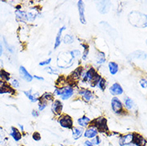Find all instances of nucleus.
<instances>
[{
  "label": "nucleus",
  "mask_w": 147,
  "mask_h": 146,
  "mask_svg": "<svg viewBox=\"0 0 147 146\" xmlns=\"http://www.w3.org/2000/svg\"><path fill=\"white\" fill-rule=\"evenodd\" d=\"M108 69H109L110 74L115 75L118 72V70H119V66H118V65L116 62H110L109 64H108Z\"/></svg>",
  "instance_id": "23"
},
{
  "label": "nucleus",
  "mask_w": 147,
  "mask_h": 146,
  "mask_svg": "<svg viewBox=\"0 0 147 146\" xmlns=\"http://www.w3.org/2000/svg\"><path fill=\"white\" fill-rule=\"evenodd\" d=\"M141 87L143 89H146L147 88V79L146 78H142L139 81Z\"/></svg>",
  "instance_id": "35"
},
{
  "label": "nucleus",
  "mask_w": 147,
  "mask_h": 146,
  "mask_svg": "<svg viewBox=\"0 0 147 146\" xmlns=\"http://www.w3.org/2000/svg\"><path fill=\"white\" fill-rule=\"evenodd\" d=\"M83 145H84V146H94V145L92 144L91 141H89V140L85 141L84 143H83Z\"/></svg>",
  "instance_id": "41"
},
{
  "label": "nucleus",
  "mask_w": 147,
  "mask_h": 146,
  "mask_svg": "<svg viewBox=\"0 0 147 146\" xmlns=\"http://www.w3.org/2000/svg\"><path fill=\"white\" fill-rule=\"evenodd\" d=\"M38 15V9L35 7L30 8L29 11H28V12L26 13L27 21L30 22H34Z\"/></svg>",
  "instance_id": "17"
},
{
  "label": "nucleus",
  "mask_w": 147,
  "mask_h": 146,
  "mask_svg": "<svg viewBox=\"0 0 147 146\" xmlns=\"http://www.w3.org/2000/svg\"><path fill=\"white\" fill-rule=\"evenodd\" d=\"M45 70H47L48 73H51V74H55V72L56 71L54 68H52L51 66H46L45 67Z\"/></svg>",
  "instance_id": "38"
},
{
  "label": "nucleus",
  "mask_w": 147,
  "mask_h": 146,
  "mask_svg": "<svg viewBox=\"0 0 147 146\" xmlns=\"http://www.w3.org/2000/svg\"><path fill=\"white\" fill-rule=\"evenodd\" d=\"M10 90H11V86L8 85L3 81H0V94L9 93Z\"/></svg>",
  "instance_id": "27"
},
{
  "label": "nucleus",
  "mask_w": 147,
  "mask_h": 146,
  "mask_svg": "<svg viewBox=\"0 0 147 146\" xmlns=\"http://www.w3.org/2000/svg\"><path fill=\"white\" fill-rule=\"evenodd\" d=\"M128 21L130 25L137 28L144 29L147 27V15L140 11H131L128 15Z\"/></svg>",
  "instance_id": "2"
},
{
  "label": "nucleus",
  "mask_w": 147,
  "mask_h": 146,
  "mask_svg": "<svg viewBox=\"0 0 147 146\" xmlns=\"http://www.w3.org/2000/svg\"><path fill=\"white\" fill-rule=\"evenodd\" d=\"M23 93L31 102H37L39 100V98H38V94H33L31 89H30L28 91H24Z\"/></svg>",
  "instance_id": "25"
},
{
  "label": "nucleus",
  "mask_w": 147,
  "mask_h": 146,
  "mask_svg": "<svg viewBox=\"0 0 147 146\" xmlns=\"http://www.w3.org/2000/svg\"><path fill=\"white\" fill-rule=\"evenodd\" d=\"M92 125H94L98 129V133H107L109 131V129L107 126V119L103 117H99L96 118L94 120H92Z\"/></svg>",
  "instance_id": "4"
},
{
  "label": "nucleus",
  "mask_w": 147,
  "mask_h": 146,
  "mask_svg": "<svg viewBox=\"0 0 147 146\" xmlns=\"http://www.w3.org/2000/svg\"><path fill=\"white\" fill-rule=\"evenodd\" d=\"M31 114H32V116L34 117H38L39 116V112L38 111H37V110H32V112H31Z\"/></svg>",
  "instance_id": "40"
},
{
  "label": "nucleus",
  "mask_w": 147,
  "mask_h": 146,
  "mask_svg": "<svg viewBox=\"0 0 147 146\" xmlns=\"http://www.w3.org/2000/svg\"><path fill=\"white\" fill-rule=\"evenodd\" d=\"M96 73H97V72L95 71V69L93 67H90V69H87L86 71H84L82 73V81L84 82H90V83L93 80V78L96 75Z\"/></svg>",
  "instance_id": "8"
},
{
  "label": "nucleus",
  "mask_w": 147,
  "mask_h": 146,
  "mask_svg": "<svg viewBox=\"0 0 147 146\" xmlns=\"http://www.w3.org/2000/svg\"><path fill=\"white\" fill-rule=\"evenodd\" d=\"M78 15H79V20L82 24L86 23V17H85V6L82 1L78 2Z\"/></svg>",
  "instance_id": "12"
},
{
  "label": "nucleus",
  "mask_w": 147,
  "mask_h": 146,
  "mask_svg": "<svg viewBox=\"0 0 147 146\" xmlns=\"http://www.w3.org/2000/svg\"><path fill=\"white\" fill-rule=\"evenodd\" d=\"M90 141H91L94 145H99L100 143H101V138L99 137V136H96L95 137L91 139Z\"/></svg>",
  "instance_id": "33"
},
{
  "label": "nucleus",
  "mask_w": 147,
  "mask_h": 146,
  "mask_svg": "<svg viewBox=\"0 0 147 146\" xmlns=\"http://www.w3.org/2000/svg\"><path fill=\"white\" fill-rule=\"evenodd\" d=\"M106 62V55L103 52H98L96 55V62L98 65H102Z\"/></svg>",
  "instance_id": "26"
},
{
  "label": "nucleus",
  "mask_w": 147,
  "mask_h": 146,
  "mask_svg": "<svg viewBox=\"0 0 147 146\" xmlns=\"http://www.w3.org/2000/svg\"><path fill=\"white\" fill-rule=\"evenodd\" d=\"M0 78L3 81H10V79H11V74H10V73L7 72L6 70H4V69H1L0 70Z\"/></svg>",
  "instance_id": "29"
},
{
  "label": "nucleus",
  "mask_w": 147,
  "mask_h": 146,
  "mask_svg": "<svg viewBox=\"0 0 147 146\" xmlns=\"http://www.w3.org/2000/svg\"><path fill=\"white\" fill-rule=\"evenodd\" d=\"M77 122L78 124L79 125V127H82V128H86L87 126H89V124L91 122V120H90V119L87 117H82L78 119Z\"/></svg>",
  "instance_id": "21"
},
{
  "label": "nucleus",
  "mask_w": 147,
  "mask_h": 146,
  "mask_svg": "<svg viewBox=\"0 0 147 146\" xmlns=\"http://www.w3.org/2000/svg\"><path fill=\"white\" fill-rule=\"evenodd\" d=\"M18 126H19V128H20V129H21V131L23 132V130H24V128H23V126H22V124H18Z\"/></svg>",
  "instance_id": "44"
},
{
  "label": "nucleus",
  "mask_w": 147,
  "mask_h": 146,
  "mask_svg": "<svg viewBox=\"0 0 147 146\" xmlns=\"http://www.w3.org/2000/svg\"><path fill=\"white\" fill-rule=\"evenodd\" d=\"M109 90H110V94H112L113 96H119V95L123 94V89L121 86V85L119 84V83H117V82H115L114 84L112 85L111 86L109 89Z\"/></svg>",
  "instance_id": "10"
},
{
  "label": "nucleus",
  "mask_w": 147,
  "mask_h": 146,
  "mask_svg": "<svg viewBox=\"0 0 147 146\" xmlns=\"http://www.w3.org/2000/svg\"><path fill=\"white\" fill-rule=\"evenodd\" d=\"M19 81L17 79H12L11 81V85L15 89H18L19 87Z\"/></svg>",
  "instance_id": "34"
},
{
  "label": "nucleus",
  "mask_w": 147,
  "mask_h": 146,
  "mask_svg": "<svg viewBox=\"0 0 147 146\" xmlns=\"http://www.w3.org/2000/svg\"><path fill=\"white\" fill-rule=\"evenodd\" d=\"M84 130L82 127H74L72 129V136L74 140H78L83 135Z\"/></svg>",
  "instance_id": "20"
},
{
  "label": "nucleus",
  "mask_w": 147,
  "mask_h": 146,
  "mask_svg": "<svg viewBox=\"0 0 147 146\" xmlns=\"http://www.w3.org/2000/svg\"><path fill=\"white\" fill-rule=\"evenodd\" d=\"M65 30H66V26H65L59 29V32H58L57 35H56V38H55V47H54L55 50H56L61 45V42H62V34H63V31H64Z\"/></svg>",
  "instance_id": "19"
},
{
  "label": "nucleus",
  "mask_w": 147,
  "mask_h": 146,
  "mask_svg": "<svg viewBox=\"0 0 147 146\" xmlns=\"http://www.w3.org/2000/svg\"><path fill=\"white\" fill-rule=\"evenodd\" d=\"M18 73H19L20 77H22L23 80L26 81L30 82L31 81L33 80V76L28 73V71L26 70V68H25L24 66H21L19 67V69H18Z\"/></svg>",
  "instance_id": "13"
},
{
  "label": "nucleus",
  "mask_w": 147,
  "mask_h": 146,
  "mask_svg": "<svg viewBox=\"0 0 147 146\" xmlns=\"http://www.w3.org/2000/svg\"><path fill=\"white\" fill-rule=\"evenodd\" d=\"M74 41V38L71 34H66L63 38V42L65 44L73 43Z\"/></svg>",
  "instance_id": "30"
},
{
  "label": "nucleus",
  "mask_w": 147,
  "mask_h": 146,
  "mask_svg": "<svg viewBox=\"0 0 147 146\" xmlns=\"http://www.w3.org/2000/svg\"><path fill=\"white\" fill-rule=\"evenodd\" d=\"M32 138L35 141H39L41 140V135L40 133H34L32 136Z\"/></svg>",
  "instance_id": "37"
},
{
  "label": "nucleus",
  "mask_w": 147,
  "mask_h": 146,
  "mask_svg": "<svg viewBox=\"0 0 147 146\" xmlns=\"http://www.w3.org/2000/svg\"><path fill=\"white\" fill-rule=\"evenodd\" d=\"M98 129L92 124L89 125L88 128H86V129L83 133L84 137L87 139H90V140L94 138V137H95L96 136H98Z\"/></svg>",
  "instance_id": "9"
},
{
  "label": "nucleus",
  "mask_w": 147,
  "mask_h": 146,
  "mask_svg": "<svg viewBox=\"0 0 147 146\" xmlns=\"http://www.w3.org/2000/svg\"><path fill=\"white\" fill-rule=\"evenodd\" d=\"M74 89L71 85H66L62 88H56L54 95L60 96L62 100H67L74 95Z\"/></svg>",
  "instance_id": "3"
},
{
  "label": "nucleus",
  "mask_w": 147,
  "mask_h": 146,
  "mask_svg": "<svg viewBox=\"0 0 147 146\" xmlns=\"http://www.w3.org/2000/svg\"><path fill=\"white\" fill-rule=\"evenodd\" d=\"M146 46H147V39H146Z\"/></svg>",
  "instance_id": "46"
},
{
  "label": "nucleus",
  "mask_w": 147,
  "mask_h": 146,
  "mask_svg": "<svg viewBox=\"0 0 147 146\" xmlns=\"http://www.w3.org/2000/svg\"><path fill=\"white\" fill-rule=\"evenodd\" d=\"M89 54V49L88 48H86V49H84V53H83V54L82 56V59L83 61H86V59H87V56H88Z\"/></svg>",
  "instance_id": "39"
},
{
  "label": "nucleus",
  "mask_w": 147,
  "mask_h": 146,
  "mask_svg": "<svg viewBox=\"0 0 147 146\" xmlns=\"http://www.w3.org/2000/svg\"><path fill=\"white\" fill-rule=\"evenodd\" d=\"M124 106H125L126 110H129V111H131L135 107V104H134L132 99L129 98L128 97H125V98H124Z\"/></svg>",
  "instance_id": "24"
},
{
  "label": "nucleus",
  "mask_w": 147,
  "mask_h": 146,
  "mask_svg": "<svg viewBox=\"0 0 147 146\" xmlns=\"http://www.w3.org/2000/svg\"><path fill=\"white\" fill-rule=\"evenodd\" d=\"M38 101H39V103H38V110L39 111H43L47 108V102H44V101H42L41 99H39Z\"/></svg>",
  "instance_id": "32"
},
{
  "label": "nucleus",
  "mask_w": 147,
  "mask_h": 146,
  "mask_svg": "<svg viewBox=\"0 0 147 146\" xmlns=\"http://www.w3.org/2000/svg\"><path fill=\"white\" fill-rule=\"evenodd\" d=\"M10 135L12 137V138L14 139L15 141H18L20 139L22 138V134H21V133L18 131V129H16L15 127H11Z\"/></svg>",
  "instance_id": "22"
},
{
  "label": "nucleus",
  "mask_w": 147,
  "mask_h": 146,
  "mask_svg": "<svg viewBox=\"0 0 147 146\" xmlns=\"http://www.w3.org/2000/svg\"><path fill=\"white\" fill-rule=\"evenodd\" d=\"M98 6V10L100 13L102 14H105L107 11H109L110 7V2H106V1H102V2H98L97 3Z\"/></svg>",
  "instance_id": "16"
},
{
  "label": "nucleus",
  "mask_w": 147,
  "mask_h": 146,
  "mask_svg": "<svg viewBox=\"0 0 147 146\" xmlns=\"http://www.w3.org/2000/svg\"><path fill=\"white\" fill-rule=\"evenodd\" d=\"M3 54V46L1 43V41H0V56Z\"/></svg>",
  "instance_id": "43"
},
{
  "label": "nucleus",
  "mask_w": 147,
  "mask_h": 146,
  "mask_svg": "<svg viewBox=\"0 0 147 146\" xmlns=\"http://www.w3.org/2000/svg\"><path fill=\"white\" fill-rule=\"evenodd\" d=\"M134 144H135L138 146H146L147 141L146 139L144 138V137L140 135L138 133H134Z\"/></svg>",
  "instance_id": "15"
},
{
  "label": "nucleus",
  "mask_w": 147,
  "mask_h": 146,
  "mask_svg": "<svg viewBox=\"0 0 147 146\" xmlns=\"http://www.w3.org/2000/svg\"><path fill=\"white\" fill-rule=\"evenodd\" d=\"M129 146H138V145H136L135 144H134V143H132V144H130V145H129Z\"/></svg>",
  "instance_id": "45"
},
{
  "label": "nucleus",
  "mask_w": 147,
  "mask_h": 146,
  "mask_svg": "<svg viewBox=\"0 0 147 146\" xmlns=\"http://www.w3.org/2000/svg\"><path fill=\"white\" fill-rule=\"evenodd\" d=\"M97 86L102 91H104L106 89V88H107V81H106V79L102 77L101 80L99 81V82L97 85Z\"/></svg>",
  "instance_id": "31"
},
{
  "label": "nucleus",
  "mask_w": 147,
  "mask_h": 146,
  "mask_svg": "<svg viewBox=\"0 0 147 146\" xmlns=\"http://www.w3.org/2000/svg\"><path fill=\"white\" fill-rule=\"evenodd\" d=\"M59 124L64 129H73V120L69 115H63L59 119Z\"/></svg>",
  "instance_id": "6"
},
{
  "label": "nucleus",
  "mask_w": 147,
  "mask_h": 146,
  "mask_svg": "<svg viewBox=\"0 0 147 146\" xmlns=\"http://www.w3.org/2000/svg\"><path fill=\"white\" fill-rule=\"evenodd\" d=\"M42 101H44V102H52L54 101V94H51V93H49V92H47L43 94L42 95L40 98Z\"/></svg>",
  "instance_id": "28"
},
{
  "label": "nucleus",
  "mask_w": 147,
  "mask_h": 146,
  "mask_svg": "<svg viewBox=\"0 0 147 146\" xmlns=\"http://www.w3.org/2000/svg\"><path fill=\"white\" fill-rule=\"evenodd\" d=\"M78 94L81 96L82 99L84 100L85 102H90L92 99L94 98V94L93 92H91L90 90H89L87 89H82L78 92Z\"/></svg>",
  "instance_id": "11"
},
{
  "label": "nucleus",
  "mask_w": 147,
  "mask_h": 146,
  "mask_svg": "<svg viewBox=\"0 0 147 146\" xmlns=\"http://www.w3.org/2000/svg\"><path fill=\"white\" fill-rule=\"evenodd\" d=\"M80 56V51L74 50L70 52L60 53L57 59V65L61 69H67L74 65V59Z\"/></svg>",
  "instance_id": "1"
},
{
  "label": "nucleus",
  "mask_w": 147,
  "mask_h": 146,
  "mask_svg": "<svg viewBox=\"0 0 147 146\" xmlns=\"http://www.w3.org/2000/svg\"><path fill=\"white\" fill-rule=\"evenodd\" d=\"M51 110L53 113L55 115H60L63 110V103L59 100H55L53 101L51 105Z\"/></svg>",
  "instance_id": "14"
},
{
  "label": "nucleus",
  "mask_w": 147,
  "mask_h": 146,
  "mask_svg": "<svg viewBox=\"0 0 147 146\" xmlns=\"http://www.w3.org/2000/svg\"><path fill=\"white\" fill-rule=\"evenodd\" d=\"M134 141V133H127L125 135H121L118 139L119 146H129Z\"/></svg>",
  "instance_id": "7"
},
{
  "label": "nucleus",
  "mask_w": 147,
  "mask_h": 146,
  "mask_svg": "<svg viewBox=\"0 0 147 146\" xmlns=\"http://www.w3.org/2000/svg\"><path fill=\"white\" fill-rule=\"evenodd\" d=\"M15 18L18 22H25L26 21H27L26 13L24 11H20V10H17L15 11Z\"/></svg>",
  "instance_id": "18"
},
{
  "label": "nucleus",
  "mask_w": 147,
  "mask_h": 146,
  "mask_svg": "<svg viewBox=\"0 0 147 146\" xmlns=\"http://www.w3.org/2000/svg\"><path fill=\"white\" fill-rule=\"evenodd\" d=\"M51 62V59L50 58V59H46V60H44V61L39 62V66H48V65H49Z\"/></svg>",
  "instance_id": "36"
},
{
  "label": "nucleus",
  "mask_w": 147,
  "mask_h": 146,
  "mask_svg": "<svg viewBox=\"0 0 147 146\" xmlns=\"http://www.w3.org/2000/svg\"><path fill=\"white\" fill-rule=\"evenodd\" d=\"M111 108L115 114L121 115V113H124L123 104L121 102V100L117 97H114L111 99Z\"/></svg>",
  "instance_id": "5"
},
{
  "label": "nucleus",
  "mask_w": 147,
  "mask_h": 146,
  "mask_svg": "<svg viewBox=\"0 0 147 146\" xmlns=\"http://www.w3.org/2000/svg\"><path fill=\"white\" fill-rule=\"evenodd\" d=\"M34 77L35 79H37V80H38V81L44 80V78H43V77H40V76H38V75H34Z\"/></svg>",
  "instance_id": "42"
}]
</instances>
